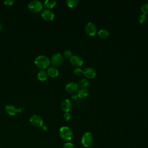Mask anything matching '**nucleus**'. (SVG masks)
<instances>
[{"mask_svg": "<svg viewBox=\"0 0 148 148\" xmlns=\"http://www.w3.org/2000/svg\"><path fill=\"white\" fill-rule=\"evenodd\" d=\"M34 62L38 67L45 69L50 65V60L47 57L43 55H40L35 58Z\"/></svg>", "mask_w": 148, "mask_h": 148, "instance_id": "f257e3e1", "label": "nucleus"}, {"mask_svg": "<svg viewBox=\"0 0 148 148\" xmlns=\"http://www.w3.org/2000/svg\"><path fill=\"white\" fill-rule=\"evenodd\" d=\"M59 135L61 139L64 140H71L73 136V134L72 130L68 127L63 126L59 130Z\"/></svg>", "mask_w": 148, "mask_h": 148, "instance_id": "f03ea898", "label": "nucleus"}, {"mask_svg": "<svg viewBox=\"0 0 148 148\" xmlns=\"http://www.w3.org/2000/svg\"><path fill=\"white\" fill-rule=\"evenodd\" d=\"M81 143L84 147H91L94 143V137L92 134L89 132L84 133L81 138Z\"/></svg>", "mask_w": 148, "mask_h": 148, "instance_id": "7ed1b4c3", "label": "nucleus"}, {"mask_svg": "<svg viewBox=\"0 0 148 148\" xmlns=\"http://www.w3.org/2000/svg\"><path fill=\"white\" fill-rule=\"evenodd\" d=\"M29 9L34 13L40 12L43 8V4L42 2L38 0H34L31 1L28 4Z\"/></svg>", "mask_w": 148, "mask_h": 148, "instance_id": "20e7f679", "label": "nucleus"}, {"mask_svg": "<svg viewBox=\"0 0 148 148\" xmlns=\"http://www.w3.org/2000/svg\"><path fill=\"white\" fill-rule=\"evenodd\" d=\"M63 62V57L59 53L54 54L51 58V63L54 66H60Z\"/></svg>", "mask_w": 148, "mask_h": 148, "instance_id": "39448f33", "label": "nucleus"}, {"mask_svg": "<svg viewBox=\"0 0 148 148\" xmlns=\"http://www.w3.org/2000/svg\"><path fill=\"white\" fill-rule=\"evenodd\" d=\"M86 32L90 36H94L97 32V28L96 25L91 22L88 23L84 28Z\"/></svg>", "mask_w": 148, "mask_h": 148, "instance_id": "423d86ee", "label": "nucleus"}, {"mask_svg": "<svg viewBox=\"0 0 148 148\" xmlns=\"http://www.w3.org/2000/svg\"><path fill=\"white\" fill-rule=\"evenodd\" d=\"M29 121H30L31 124L35 127H41L43 123L42 118L40 116H39L38 115H36V114H34L30 117Z\"/></svg>", "mask_w": 148, "mask_h": 148, "instance_id": "0eeeda50", "label": "nucleus"}, {"mask_svg": "<svg viewBox=\"0 0 148 148\" xmlns=\"http://www.w3.org/2000/svg\"><path fill=\"white\" fill-rule=\"evenodd\" d=\"M73 103L72 101L69 99H65L63 100L61 103V108L63 111L66 112H69L72 108Z\"/></svg>", "mask_w": 148, "mask_h": 148, "instance_id": "6e6552de", "label": "nucleus"}, {"mask_svg": "<svg viewBox=\"0 0 148 148\" xmlns=\"http://www.w3.org/2000/svg\"><path fill=\"white\" fill-rule=\"evenodd\" d=\"M79 90V86L75 82H69L65 86V90L71 94H75Z\"/></svg>", "mask_w": 148, "mask_h": 148, "instance_id": "1a4fd4ad", "label": "nucleus"}, {"mask_svg": "<svg viewBox=\"0 0 148 148\" xmlns=\"http://www.w3.org/2000/svg\"><path fill=\"white\" fill-rule=\"evenodd\" d=\"M70 62L74 66L79 67L83 64V58L79 56L75 55V56H72V57L70 58Z\"/></svg>", "mask_w": 148, "mask_h": 148, "instance_id": "9d476101", "label": "nucleus"}, {"mask_svg": "<svg viewBox=\"0 0 148 148\" xmlns=\"http://www.w3.org/2000/svg\"><path fill=\"white\" fill-rule=\"evenodd\" d=\"M42 16L47 21H51L54 17V13L50 9H45L42 12Z\"/></svg>", "mask_w": 148, "mask_h": 148, "instance_id": "9b49d317", "label": "nucleus"}, {"mask_svg": "<svg viewBox=\"0 0 148 148\" xmlns=\"http://www.w3.org/2000/svg\"><path fill=\"white\" fill-rule=\"evenodd\" d=\"M84 75L88 79H92L96 76L95 70L91 67H87L83 70Z\"/></svg>", "mask_w": 148, "mask_h": 148, "instance_id": "f8f14e48", "label": "nucleus"}, {"mask_svg": "<svg viewBox=\"0 0 148 148\" xmlns=\"http://www.w3.org/2000/svg\"><path fill=\"white\" fill-rule=\"evenodd\" d=\"M6 112L10 116H15L18 113V110L13 105H8L5 106Z\"/></svg>", "mask_w": 148, "mask_h": 148, "instance_id": "ddd939ff", "label": "nucleus"}, {"mask_svg": "<svg viewBox=\"0 0 148 148\" xmlns=\"http://www.w3.org/2000/svg\"><path fill=\"white\" fill-rule=\"evenodd\" d=\"M77 94L79 98H85L89 95V91L87 88H80L78 90Z\"/></svg>", "mask_w": 148, "mask_h": 148, "instance_id": "4468645a", "label": "nucleus"}, {"mask_svg": "<svg viewBox=\"0 0 148 148\" xmlns=\"http://www.w3.org/2000/svg\"><path fill=\"white\" fill-rule=\"evenodd\" d=\"M47 75L50 76L51 77H55L58 75L59 71L57 68L55 66H52L49 68L47 71Z\"/></svg>", "mask_w": 148, "mask_h": 148, "instance_id": "2eb2a0df", "label": "nucleus"}, {"mask_svg": "<svg viewBox=\"0 0 148 148\" xmlns=\"http://www.w3.org/2000/svg\"><path fill=\"white\" fill-rule=\"evenodd\" d=\"M38 79L42 82L45 81L47 78V73L44 70H40L37 75Z\"/></svg>", "mask_w": 148, "mask_h": 148, "instance_id": "dca6fc26", "label": "nucleus"}, {"mask_svg": "<svg viewBox=\"0 0 148 148\" xmlns=\"http://www.w3.org/2000/svg\"><path fill=\"white\" fill-rule=\"evenodd\" d=\"M56 1L55 0H46L44 2L45 6L49 9L53 8L56 5Z\"/></svg>", "mask_w": 148, "mask_h": 148, "instance_id": "f3484780", "label": "nucleus"}, {"mask_svg": "<svg viewBox=\"0 0 148 148\" xmlns=\"http://www.w3.org/2000/svg\"><path fill=\"white\" fill-rule=\"evenodd\" d=\"M98 34L101 38L105 39L109 35V32L106 29H101L98 32Z\"/></svg>", "mask_w": 148, "mask_h": 148, "instance_id": "a211bd4d", "label": "nucleus"}, {"mask_svg": "<svg viewBox=\"0 0 148 148\" xmlns=\"http://www.w3.org/2000/svg\"><path fill=\"white\" fill-rule=\"evenodd\" d=\"M90 85L89 81L86 79H82L79 81V86L81 88H86Z\"/></svg>", "mask_w": 148, "mask_h": 148, "instance_id": "6ab92c4d", "label": "nucleus"}, {"mask_svg": "<svg viewBox=\"0 0 148 148\" xmlns=\"http://www.w3.org/2000/svg\"><path fill=\"white\" fill-rule=\"evenodd\" d=\"M66 2L69 7L73 8L78 4L79 0H67Z\"/></svg>", "mask_w": 148, "mask_h": 148, "instance_id": "aec40b11", "label": "nucleus"}, {"mask_svg": "<svg viewBox=\"0 0 148 148\" xmlns=\"http://www.w3.org/2000/svg\"><path fill=\"white\" fill-rule=\"evenodd\" d=\"M141 10L143 12V14H145V15L148 14V2L142 5L141 6Z\"/></svg>", "mask_w": 148, "mask_h": 148, "instance_id": "412c9836", "label": "nucleus"}, {"mask_svg": "<svg viewBox=\"0 0 148 148\" xmlns=\"http://www.w3.org/2000/svg\"><path fill=\"white\" fill-rule=\"evenodd\" d=\"M146 19H147V17H146V16L145 14H140L139 17H138V20H139V23H141V24L145 23L146 21Z\"/></svg>", "mask_w": 148, "mask_h": 148, "instance_id": "4be33fe9", "label": "nucleus"}, {"mask_svg": "<svg viewBox=\"0 0 148 148\" xmlns=\"http://www.w3.org/2000/svg\"><path fill=\"white\" fill-rule=\"evenodd\" d=\"M64 56L67 58H71L72 57V52L70 50H66L64 52Z\"/></svg>", "mask_w": 148, "mask_h": 148, "instance_id": "5701e85b", "label": "nucleus"}, {"mask_svg": "<svg viewBox=\"0 0 148 148\" xmlns=\"http://www.w3.org/2000/svg\"><path fill=\"white\" fill-rule=\"evenodd\" d=\"M73 73L76 76H80L81 75L83 74V71L79 68H76L74 69Z\"/></svg>", "mask_w": 148, "mask_h": 148, "instance_id": "b1692460", "label": "nucleus"}, {"mask_svg": "<svg viewBox=\"0 0 148 148\" xmlns=\"http://www.w3.org/2000/svg\"><path fill=\"white\" fill-rule=\"evenodd\" d=\"M64 118L66 121H69L72 119V114L69 112H66L64 114Z\"/></svg>", "mask_w": 148, "mask_h": 148, "instance_id": "393cba45", "label": "nucleus"}, {"mask_svg": "<svg viewBox=\"0 0 148 148\" xmlns=\"http://www.w3.org/2000/svg\"><path fill=\"white\" fill-rule=\"evenodd\" d=\"M74 147V145L71 142H66L64 146L62 148H73Z\"/></svg>", "mask_w": 148, "mask_h": 148, "instance_id": "a878e982", "label": "nucleus"}, {"mask_svg": "<svg viewBox=\"0 0 148 148\" xmlns=\"http://www.w3.org/2000/svg\"><path fill=\"white\" fill-rule=\"evenodd\" d=\"M14 2V0H5L3 1V3L6 5H12Z\"/></svg>", "mask_w": 148, "mask_h": 148, "instance_id": "bb28decb", "label": "nucleus"}, {"mask_svg": "<svg viewBox=\"0 0 148 148\" xmlns=\"http://www.w3.org/2000/svg\"><path fill=\"white\" fill-rule=\"evenodd\" d=\"M72 98L73 99H74V100H76V99H77V98H78V95H77V94H72Z\"/></svg>", "mask_w": 148, "mask_h": 148, "instance_id": "cd10ccee", "label": "nucleus"}, {"mask_svg": "<svg viewBox=\"0 0 148 148\" xmlns=\"http://www.w3.org/2000/svg\"><path fill=\"white\" fill-rule=\"evenodd\" d=\"M17 110H18V113H21V112H23L24 109L23 108H21V107H20V108H18V109H17Z\"/></svg>", "mask_w": 148, "mask_h": 148, "instance_id": "c85d7f7f", "label": "nucleus"}, {"mask_svg": "<svg viewBox=\"0 0 148 148\" xmlns=\"http://www.w3.org/2000/svg\"><path fill=\"white\" fill-rule=\"evenodd\" d=\"M42 129L43 130H45V131H46V130H47V127L46 126V125H42Z\"/></svg>", "mask_w": 148, "mask_h": 148, "instance_id": "c756f323", "label": "nucleus"}, {"mask_svg": "<svg viewBox=\"0 0 148 148\" xmlns=\"http://www.w3.org/2000/svg\"><path fill=\"white\" fill-rule=\"evenodd\" d=\"M2 25L0 24V31L2 29Z\"/></svg>", "mask_w": 148, "mask_h": 148, "instance_id": "7c9ffc66", "label": "nucleus"}]
</instances>
